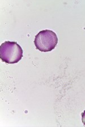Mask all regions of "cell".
<instances>
[{"mask_svg":"<svg viewBox=\"0 0 85 127\" xmlns=\"http://www.w3.org/2000/svg\"><path fill=\"white\" fill-rule=\"evenodd\" d=\"M57 43L58 37L56 33L49 30L39 32L34 40L35 47L41 52H49L53 50Z\"/></svg>","mask_w":85,"mask_h":127,"instance_id":"cell-2","label":"cell"},{"mask_svg":"<svg viewBox=\"0 0 85 127\" xmlns=\"http://www.w3.org/2000/svg\"><path fill=\"white\" fill-rule=\"evenodd\" d=\"M82 121L85 126V111L82 114Z\"/></svg>","mask_w":85,"mask_h":127,"instance_id":"cell-3","label":"cell"},{"mask_svg":"<svg viewBox=\"0 0 85 127\" xmlns=\"http://www.w3.org/2000/svg\"><path fill=\"white\" fill-rule=\"evenodd\" d=\"M23 57V49L17 43L6 41L0 46V58L6 64H15Z\"/></svg>","mask_w":85,"mask_h":127,"instance_id":"cell-1","label":"cell"}]
</instances>
